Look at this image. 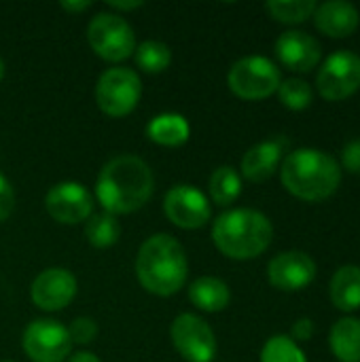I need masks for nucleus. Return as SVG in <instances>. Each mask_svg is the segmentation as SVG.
Masks as SVG:
<instances>
[{
	"label": "nucleus",
	"mask_w": 360,
	"mask_h": 362,
	"mask_svg": "<svg viewBox=\"0 0 360 362\" xmlns=\"http://www.w3.org/2000/svg\"><path fill=\"white\" fill-rule=\"evenodd\" d=\"M134 57L144 72H163L172 62V49L161 40H144L138 45Z\"/></svg>",
	"instance_id": "b1692460"
},
{
	"label": "nucleus",
	"mask_w": 360,
	"mask_h": 362,
	"mask_svg": "<svg viewBox=\"0 0 360 362\" xmlns=\"http://www.w3.org/2000/svg\"><path fill=\"white\" fill-rule=\"evenodd\" d=\"M261 362H308V358L291 337L274 335L261 350Z\"/></svg>",
	"instance_id": "a878e982"
},
{
	"label": "nucleus",
	"mask_w": 360,
	"mask_h": 362,
	"mask_svg": "<svg viewBox=\"0 0 360 362\" xmlns=\"http://www.w3.org/2000/svg\"><path fill=\"white\" fill-rule=\"evenodd\" d=\"M142 95V83L132 68H110L102 72L95 87V102L108 117L129 115Z\"/></svg>",
	"instance_id": "0eeeda50"
},
{
	"label": "nucleus",
	"mask_w": 360,
	"mask_h": 362,
	"mask_svg": "<svg viewBox=\"0 0 360 362\" xmlns=\"http://www.w3.org/2000/svg\"><path fill=\"white\" fill-rule=\"evenodd\" d=\"M189 274L185 248L168 233L151 235L138 250L136 276L144 291L157 297L176 295Z\"/></svg>",
	"instance_id": "f03ea898"
},
{
	"label": "nucleus",
	"mask_w": 360,
	"mask_h": 362,
	"mask_svg": "<svg viewBox=\"0 0 360 362\" xmlns=\"http://www.w3.org/2000/svg\"><path fill=\"white\" fill-rule=\"evenodd\" d=\"M2 76H4V62H2V57H0V81H2Z\"/></svg>",
	"instance_id": "f704fd0d"
},
{
	"label": "nucleus",
	"mask_w": 360,
	"mask_h": 362,
	"mask_svg": "<svg viewBox=\"0 0 360 362\" xmlns=\"http://www.w3.org/2000/svg\"><path fill=\"white\" fill-rule=\"evenodd\" d=\"M166 216L180 229H199L210 221L208 197L193 185H176L163 197Z\"/></svg>",
	"instance_id": "9b49d317"
},
{
	"label": "nucleus",
	"mask_w": 360,
	"mask_h": 362,
	"mask_svg": "<svg viewBox=\"0 0 360 362\" xmlns=\"http://www.w3.org/2000/svg\"><path fill=\"white\" fill-rule=\"evenodd\" d=\"M119 235H121V225H119L117 216H112L108 212H100V214H91L87 218L85 238L91 246L108 248L119 240Z\"/></svg>",
	"instance_id": "5701e85b"
},
{
	"label": "nucleus",
	"mask_w": 360,
	"mask_h": 362,
	"mask_svg": "<svg viewBox=\"0 0 360 362\" xmlns=\"http://www.w3.org/2000/svg\"><path fill=\"white\" fill-rule=\"evenodd\" d=\"M229 89L242 100H265L278 91L282 78L278 66L263 55L238 59L227 74Z\"/></svg>",
	"instance_id": "39448f33"
},
{
	"label": "nucleus",
	"mask_w": 360,
	"mask_h": 362,
	"mask_svg": "<svg viewBox=\"0 0 360 362\" xmlns=\"http://www.w3.org/2000/svg\"><path fill=\"white\" fill-rule=\"evenodd\" d=\"M178 354L189 362H212L216 356V337L208 322L195 314H180L170 329Z\"/></svg>",
	"instance_id": "9d476101"
},
{
	"label": "nucleus",
	"mask_w": 360,
	"mask_h": 362,
	"mask_svg": "<svg viewBox=\"0 0 360 362\" xmlns=\"http://www.w3.org/2000/svg\"><path fill=\"white\" fill-rule=\"evenodd\" d=\"M112 8H119V11H132V8H138L142 6V2H110Z\"/></svg>",
	"instance_id": "72a5a7b5"
},
{
	"label": "nucleus",
	"mask_w": 360,
	"mask_h": 362,
	"mask_svg": "<svg viewBox=\"0 0 360 362\" xmlns=\"http://www.w3.org/2000/svg\"><path fill=\"white\" fill-rule=\"evenodd\" d=\"M280 178L291 195L303 202H323L337 191L342 168L325 151L299 148L284 157Z\"/></svg>",
	"instance_id": "7ed1b4c3"
},
{
	"label": "nucleus",
	"mask_w": 360,
	"mask_h": 362,
	"mask_svg": "<svg viewBox=\"0 0 360 362\" xmlns=\"http://www.w3.org/2000/svg\"><path fill=\"white\" fill-rule=\"evenodd\" d=\"M47 212L62 225H76L93 214V199L81 182H59L45 197Z\"/></svg>",
	"instance_id": "f8f14e48"
},
{
	"label": "nucleus",
	"mask_w": 360,
	"mask_h": 362,
	"mask_svg": "<svg viewBox=\"0 0 360 362\" xmlns=\"http://www.w3.org/2000/svg\"><path fill=\"white\" fill-rule=\"evenodd\" d=\"M2 362H13V361H2Z\"/></svg>",
	"instance_id": "c9c22d12"
},
{
	"label": "nucleus",
	"mask_w": 360,
	"mask_h": 362,
	"mask_svg": "<svg viewBox=\"0 0 360 362\" xmlns=\"http://www.w3.org/2000/svg\"><path fill=\"white\" fill-rule=\"evenodd\" d=\"M312 17L316 28L331 38H346L354 34L360 21L356 6L344 0H329L318 4Z\"/></svg>",
	"instance_id": "f3484780"
},
{
	"label": "nucleus",
	"mask_w": 360,
	"mask_h": 362,
	"mask_svg": "<svg viewBox=\"0 0 360 362\" xmlns=\"http://www.w3.org/2000/svg\"><path fill=\"white\" fill-rule=\"evenodd\" d=\"M329 346L335 358L342 362H360V320L342 318L331 327Z\"/></svg>",
	"instance_id": "412c9836"
},
{
	"label": "nucleus",
	"mask_w": 360,
	"mask_h": 362,
	"mask_svg": "<svg viewBox=\"0 0 360 362\" xmlns=\"http://www.w3.org/2000/svg\"><path fill=\"white\" fill-rule=\"evenodd\" d=\"M89 47L106 62L127 59L136 51V34L132 25L117 13H98L87 25Z\"/></svg>",
	"instance_id": "423d86ee"
},
{
	"label": "nucleus",
	"mask_w": 360,
	"mask_h": 362,
	"mask_svg": "<svg viewBox=\"0 0 360 362\" xmlns=\"http://www.w3.org/2000/svg\"><path fill=\"white\" fill-rule=\"evenodd\" d=\"M316 6L314 0H272L265 4L269 15L282 23H301L314 15Z\"/></svg>",
	"instance_id": "393cba45"
},
{
	"label": "nucleus",
	"mask_w": 360,
	"mask_h": 362,
	"mask_svg": "<svg viewBox=\"0 0 360 362\" xmlns=\"http://www.w3.org/2000/svg\"><path fill=\"white\" fill-rule=\"evenodd\" d=\"M68 333H70V341H72V344L85 346V344H91V341L95 339V335H98V325H95L91 318L81 316V318H74V320H72Z\"/></svg>",
	"instance_id": "cd10ccee"
},
{
	"label": "nucleus",
	"mask_w": 360,
	"mask_h": 362,
	"mask_svg": "<svg viewBox=\"0 0 360 362\" xmlns=\"http://www.w3.org/2000/svg\"><path fill=\"white\" fill-rule=\"evenodd\" d=\"M89 6H91V2H87V0H83V2H62V8L70 11V13H79V11H85Z\"/></svg>",
	"instance_id": "2f4dec72"
},
{
	"label": "nucleus",
	"mask_w": 360,
	"mask_h": 362,
	"mask_svg": "<svg viewBox=\"0 0 360 362\" xmlns=\"http://www.w3.org/2000/svg\"><path fill=\"white\" fill-rule=\"evenodd\" d=\"M267 278L272 286L278 291H286V293L303 291L316 278V263L312 261L310 255L301 250L280 252L269 261Z\"/></svg>",
	"instance_id": "ddd939ff"
},
{
	"label": "nucleus",
	"mask_w": 360,
	"mask_h": 362,
	"mask_svg": "<svg viewBox=\"0 0 360 362\" xmlns=\"http://www.w3.org/2000/svg\"><path fill=\"white\" fill-rule=\"evenodd\" d=\"M189 299L197 310L214 314V312H223L229 305L231 293L223 280L212 278V276H204V278H197L189 286Z\"/></svg>",
	"instance_id": "6ab92c4d"
},
{
	"label": "nucleus",
	"mask_w": 360,
	"mask_h": 362,
	"mask_svg": "<svg viewBox=\"0 0 360 362\" xmlns=\"http://www.w3.org/2000/svg\"><path fill=\"white\" fill-rule=\"evenodd\" d=\"M242 193L240 174L231 165H221L210 176V197L216 206H231Z\"/></svg>",
	"instance_id": "4be33fe9"
},
{
	"label": "nucleus",
	"mask_w": 360,
	"mask_h": 362,
	"mask_svg": "<svg viewBox=\"0 0 360 362\" xmlns=\"http://www.w3.org/2000/svg\"><path fill=\"white\" fill-rule=\"evenodd\" d=\"M331 301L342 312H354L360 308V267L344 265L335 272L329 286Z\"/></svg>",
	"instance_id": "a211bd4d"
},
{
	"label": "nucleus",
	"mask_w": 360,
	"mask_h": 362,
	"mask_svg": "<svg viewBox=\"0 0 360 362\" xmlns=\"http://www.w3.org/2000/svg\"><path fill=\"white\" fill-rule=\"evenodd\" d=\"M23 350L34 362H64L72 341L68 329L57 320H34L23 331Z\"/></svg>",
	"instance_id": "1a4fd4ad"
},
{
	"label": "nucleus",
	"mask_w": 360,
	"mask_h": 362,
	"mask_svg": "<svg viewBox=\"0 0 360 362\" xmlns=\"http://www.w3.org/2000/svg\"><path fill=\"white\" fill-rule=\"evenodd\" d=\"M274 49L280 64L295 72H310L323 57L320 42L301 30H289L280 34Z\"/></svg>",
	"instance_id": "2eb2a0df"
},
{
	"label": "nucleus",
	"mask_w": 360,
	"mask_h": 362,
	"mask_svg": "<svg viewBox=\"0 0 360 362\" xmlns=\"http://www.w3.org/2000/svg\"><path fill=\"white\" fill-rule=\"evenodd\" d=\"M191 127L187 119L178 112H161L146 125V136L151 142L161 146H180L189 140Z\"/></svg>",
	"instance_id": "aec40b11"
},
{
	"label": "nucleus",
	"mask_w": 360,
	"mask_h": 362,
	"mask_svg": "<svg viewBox=\"0 0 360 362\" xmlns=\"http://www.w3.org/2000/svg\"><path fill=\"white\" fill-rule=\"evenodd\" d=\"M278 98L291 110H306L312 104L314 91L303 78H284L278 87Z\"/></svg>",
	"instance_id": "bb28decb"
},
{
	"label": "nucleus",
	"mask_w": 360,
	"mask_h": 362,
	"mask_svg": "<svg viewBox=\"0 0 360 362\" xmlns=\"http://www.w3.org/2000/svg\"><path fill=\"white\" fill-rule=\"evenodd\" d=\"M74 295L76 278L64 267H49L40 272L30 286V297L34 305H38L45 312L64 310L74 299Z\"/></svg>",
	"instance_id": "4468645a"
},
{
	"label": "nucleus",
	"mask_w": 360,
	"mask_h": 362,
	"mask_svg": "<svg viewBox=\"0 0 360 362\" xmlns=\"http://www.w3.org/2000/svg\"><path fill=\"white\" fill-rule=\"evenodd\" d=\"M318 93L329 102H342L360 89V55L352 51L331 53L316 76Z\"/></svg>",
	"instance_id": "6e6552de"
},
{
	"label": "nucleus",
	"mask_w": 360,
	"mask_h": 362,
	"mask_svg": "<svg viewBox=\"0 0 360 362\" xmlns=\"http://www.w3.org/2000/svg\"><path fill=\"white\" fill-rule=\"evenodd\" d=\"M314 335V322L310 318H299L293 329H291V339L297 344V341H310Z\"/></svg>",
	"instance_id": "7c9ffc66"
},
{
	"label": "nucleus",
	"mask_w": 360,
	"mask_h": 362,
	"mask_svg": "<svg viewBox=\"0 0 360 362\" xmlns=\"http://www.w3.org/2000/svg\"><path fill=\"white\" fill-rule=\"evenodd\" d=\"M342 163H344V170L352 174H360V140H352L344 146Z\"/></svg>",
	"instance_id": "c756f323"
},
{
	"label": "nucleus",
	"mask_w": 360,
	"mask_h": 362,
	"mask_svg": "<svg viewBox=\"0 0 360 362\" xmlns=\"http://www.w3.org/2000/svg\"><path fill=\"white\" fill-rule=\"evenodd\" d=\"M274 238L272 221L250 208L223 212L212 225L214 246L229 259L246 261L263 255Z\"/></svg>",
	"instance_id": "20e7f679"
},
{
	"label": "nucleus",
	"mask_w": 360,
	"mask_h": 362,
	"mask_svg": "<svg viewBox=\"0 0 360 362\" xmlns=\"http://www.w3.org/2000/svg\"><path fill=\"white\" fill-rule=\"evenodd\" d=\"M70 362H100V358L95 356V354H91V352H76Z\"/></svg>",
	"instance_id": "473e14b6"
},
{
	"label": "nucleus",
	"mask_w": 360,
	"mask_h": 362,
	"mask_svg": "<svg viewBox=\"0 0 360 362\" xmlns=\"http://www.w3.org/2000/svg\"><path fill=\"white\" fill-rule=\"evenodd\" d=\"M155 178L146 161L136 155H119L110 159L98 176L95 195L104 212L132 214L140 210L153 195Z\"/></svg>",
	"instance_id": "f257e3e1"
},
{
	"label": "nucleus",
	"mask_w": 360,
	"mask_h": 362,
	"mask_svg": "<svg viewBox=\"0 0 360 362\" xmlns=\"http://www.w3.org/2000/svg\"><path fill=\"white\" fill-rule=\"evenodd\" d=\"M15 208V193H13V187L11 182L4 178V174L0 172V223L6 221L11 216Z\"/></svg>",
	"instance_id": "c85d7f7f"
},
{
	"label": "nucleus",
	"mask_w": 360,
	"mask_h": 362,
	"mask_svg": "<svg viewBox=\"0 0 360 362\" xmlns=\"http://www.w3.org/2000/svg\"><path fill=\"white\" fill-rule=\"evenodd\" d=\"M286 146H289V142L284 138H272V140H263V142L255 144L252 148H248L246 155L242 157L244 178H248L250 182L269 180L276 174Z\"/></svg>",
	"instance_id": "dca6fc26"
}]
</instances>
